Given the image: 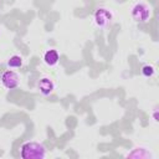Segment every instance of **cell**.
<instances>
[{"label":"cell","instance_id":"obj_1","mask_svg":"<svg viewBox=\"0 0 159 159\" xmlns=\"http://www.w3.org/2000/svg\"><path fill=\"white\" fill-rule=\"evenodd\" d=\"M20 155L24 159H43L46 157V148L39 142H25L20 148Z\"/></svg>","mask_w":159,"mask_h":159},{"label":"cell","instance_id":"obj_2","mask_svg":"<svg viewBox=\"0 0 159 159\" xmlns=\"http://www.w3.org/2000/svg\"><path fill=\"white\" fill-rule=\"evenodd\" d=\"M130 15H132L133 20L137 22H147L150 19L152 9L145 2H137L133 5V7L130 10Z\"/></svg>","mask_w":159,"mask_h":159},{"label":"cell","instance_id":"obj_3","mask_svg":"<svg viewBox=\"0 0 159 159\" xmlns=\"http://www.w3.org/2000/svg\"><path fill=\"white\" fill-rule=\"evenodd\" d=\"M113 12L107 7H98L93 14V21L98 27H106L111 24Z\"/></svg>","mask_w":159,"mask_h":159},{"label":"cell","instance_id":"obj_4","mask_svg":"<svg viewBox=\"0 0 159 159\" xmlns=\"http://www.w3.org/2000/svg\"><path fill=\"white\" fill-rule=\"evenodd\" d=\"M20 77L15 71H5L1 75V84L7 89H14L19 86Z\"/></svg>","mask_w":159,"mask_h":159},{"label":"cell","instance_id":"obj_5","mask_svg":"<svg viewBox=\"0 0 159 159\" xmlns=\"http://www.w3.org/2000/svg\"><path fill=\"white\" fill-rule=\"evenodd\" d=\"M37 89L40 91L41 94L43 96H48L53 92L55 89V83L50 78V77H41L39 81H37Z\"/></svg>","mask_w":159,"mask_h":159},{"label":"cell","instance_id":"obj_6","mask_svg":"<svg viewBox=\"0 0 159 159\" xmlns=\"http://www.w3.org/2000/svg\"><path fill=\"white\" fill-rule=\"evenodd\" d=\"M58 60H60V53L55 48H50L43 53V62L47 66H51V67L56 66L58 63Z\"/></svg>","mask_w":159,"mask_h":159},{"label":"cell","instance_id":"obj_7","mask_svg":"<svg viewBox=\"0 0 159 159\" xmlns=\"http://www.w3.org/2000/svg\"><path fill=\"white\" fill-rule=\"evenodd\" d=\"M127 157H129V158H150L152 154L145 148H134L133 152L127 154Z\"/></svg>","mask_w":159,"mask_h":159},{"label":"cell","instance_id":"obj_8","mask_svg":"<svg viewBox=\"0 0 159 159\" xmlns=\"http://www.w3.org/2000/svg\"><path fill=\"white\" fill-rule=\"evenodd\" d=\"M7 66L11 68H17L22 66V57L19 55H12L9 60H7Z\"/></svg>","mask_w":159,"mask_h":159},{"label":"cell","instance_id":"obj_9","mask_svg":"<svg viewBox=\"0 0 159 159\" xmlns=\"http://www.w3.org/2000/svg\"><path fill=\"white\" fill-rule=\"evenodd\" d=\"M154 72H155V70H154V67L152 65H144L142 67V75L144 77H152L154 75Z\"/></svg>","mask_w":159,"mask_h":159}]
</instances>
